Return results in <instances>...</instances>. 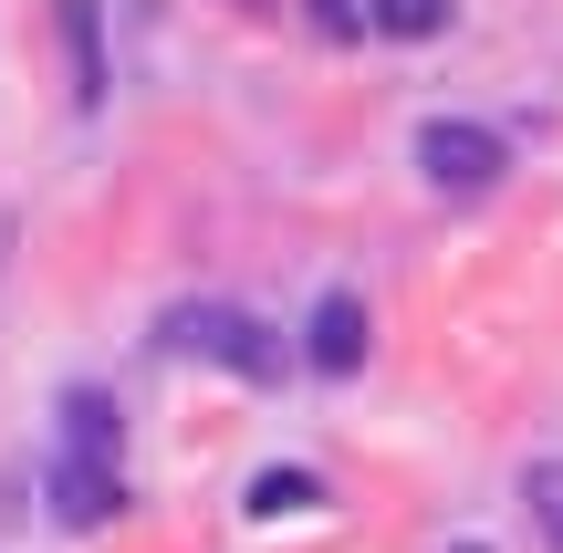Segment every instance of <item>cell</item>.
I'll return each mask as SVG.
<instances>
[{
    "label": "cell",
    "instance_id": "3957f363",
    "mask_svg": "<svg viewBox=\"0 0 563 553\" xmlns=\"http://www.w3.org/2000/svg\"><path fill=\"white\" fill-rule=\"evenodd\" d=\"M302 366H313V376H355L365 366V303H355V292H323V303H313V324H302Z\"/></svg>",
    "mask_w": 563,
    "mask_h": 553
},
{
    "label": "cell",
    "instance_id": "5b68a950",
    "mask_svg": "<svg viewBox=\"0 0 563 553\" xmlns=\"http://www.w3.org/2000/svg\"><path fill=\"white\" fill-rule=\"evenodd\" d=\"M230 324H241L230 303H167L157 313V355H209V366H220V355H230Z\"/></svg>",
    "mask_w": 563,
    "mask_h": 553
},
{
    "label": "cell",
    "instance_id": "7a4b0ae2",
    "mask_svg": "<svg viewBox=\"0 0 563 553\" xmlns=\"http://www.w3.org/2000/svg\"><path fill=\"white\" fill-rule=\"evenodd\" d=\"M125 512V471L115 460H53V522H74V533H104V522Z\"/></svg>",
    "mask_w": 563,
    "mask_h": 553
},
{
    "label": "cell",
    "instance_id": "8fae6325",
    "mask_svg": "<svg viewBox=\"0 0 563 553\" xmlns=\"http://www.w3.org/2000/svg\"><path fill=\"white\" fill-rule=\"evenodd\" d=\"M302 21H313L323 42H355V32H365V0H313V11H302Z\"/></svg>",
    "mask_w": 563,
    "mask_h": 553
},
{
    "label": "cell",
    "instance_id": "9c48e42d",
    "mask_svg": "<svg viewBox=\"0 0 563 553\" xmlns=\"http://www.w3.org/2000/svg\"><path fill=\"white\" fill-rule=\"evenodd\" d=\"M365 32H397V42H428V32H449V0H365Z\"/></svg>",
    "mask_w": 563,
    "mask_h": 553
},
{
    "label": "cell",
    "instance_id": "30bf717a",
    "mask_svg": "<svg viewBox=\"0 0 563 553\" xmlns=\"http://www.w3.org/2000/svg\"><path fill=\"white\" fill-rule=\"evenodd\" d=\"M522 501H532V533L563 553V460H532V471H522Z\"/></svg>",
    "mask_w": 563,
    "mask_h": 553
},
{
    "label": "cell",
    "instance_id": "8992f818",
    "mask_svg": "<svg viewBox=\"0 0 563 553\" xmlns=\"http://www.w3.org/2000/svg\"><path fill=\"white\" fill-rule=\"evenodd\" d=\"M63 450H74V460H115L125 450V418H115V397H104V387H74V397H63Z\"/></svg>",
    "mask_w": 563,
    "mask_h": 553
},
{
    "label": "cell",
    "instance_id": "ba28073f",
    "mask_svg": "<svg viewBox=\"0 0 563 553\" xmlns=\"http://www.w3.org/2000/svg\"><path fill=\"white\" fill-rule=\"evenodd\" d=\"M220 366H230V376H251V387H272V376H282V345H272L262 313H241V324H230V355H220Z\"/></svg>",
    "mask_w": 563,
    "mask_h": 553
},
{
    "label": "cell",
    "instance_id": "277c9868",
    "mask_svg": "<svg viewBox=\"0 0 563 553\" xmlns=\"http://www.w3.org/2000/svg\"><path fill=\"white\" fill-rule=\"evenodd\" d=\"M63 53H74V104L95 115L104 84H115V74H104V11H95V0H63Z\"/></svg>",
    "mask_w": 563,
    "mask_h": 553
},
{
    "label": "cell",
    "instance_id": "52a82bcc",
    "mask_svg": "<svg viewBox=\"0 0 563 553\" xmlns=\"http://www.w3.org/2000/svg\"><path fill=\"white\" fill-rule=\"evenodd\" d=\"M241 501H251V522H292V512H313V501H323V480L313 471H262Z\"/></svg>",
    "mask_w": 563,
    "mask_h": 553
},
{
    "label": "cell",
    "instance_id": "7c38bea8",
    "mask_svg": "<svg viewBox=\"0 0 563 553\" xmlns=\"http://www.w3.org/2000/svg\"><path fill=\"white\" fill-rule=\"evenodd\" d=\"M439 553H490V543H481V533H460V543H439Z\"/></svg>",
    "mask_w": 563,
    "mask_h": 553
},
{
    "label": "cell",
    "instance_id": "6da1fadb",
    "mask_svg": "<svg viewBox=\"0 0 563 553\" xmlns=\"http://www.w3.org/2000/svg\"><path fill=\"white\" fill-rule=\"evenodd\" d=\"M418 167L449 188V199H481V188H501L511 146L490 136V125H470V115H428V125H418Z\"/></svg>",
    "mask_w": 563,
    "mask_h": 553
}]
</instances>
